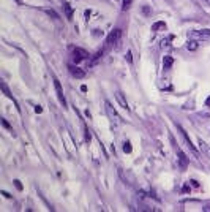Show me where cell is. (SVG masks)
I'll return each mask as SVG.
<instances>
[{"label": "cell", "instance_id": "44dd1931", "mask_svg": "<svg viewBox=\"0 0 210 212\" xmlns=\"http://www.w3.org/2000/svg\"><path fill=\"white\" fill-rule=\"evenodd\" d=\"M14 185H16V188H18V190H22V184L19 182V180H14Z\"/></svg>", "mask_w": 210, "mask_h": 212}, {"label": "cell", "instance_id": "ac0fdd59", "mask_svg": "<svg viewBox=\"0 0 210 212\" xmlns=\"http://www.w3.org/2000/svg\"><path fill=\"white\" fill-rule=\"evenodd\" d=\"M187 48H188V49H191V51H194V49L198 48V45H196V41H189L188 45H187Z\"/></svg>", "mask_w": 210, "mask_h": 212}, {"label": "cell", "instance_id": "30bf717a", "mask_svg": "<svg viewBox=\"0 0 210 212\" xmlns=\"http://www.w3.org/2000/svg\"><path fill=\"white\" fill-rule=\"evenodd\" d=\"M175 149H177V154H179V161H180V166L185 169V168L188 166V158H187V155H185V154L182 152L179 147H175Z\"/></svg>", "mask_w": 210, "mask_h": 212}, {"label": "cell", "instance_id": "9a60e30c", "mask_svg": "<svg viewBox=\"0 0 210 212\" xmlns=\"http://www.w3.org/2000/svg\"><path fill=\"white\" fill-rule=\"evenodd\" d=\"M2 90H3V92H5V95L8 97V98H11L13 102H14V98H13V95H11V93H10V90H8V87H6V84H5V82H2ZM14 103H16V102H14Z\"/></svg>", "mask_w": 210, "mask_h": 212}, {"label": "cell", "instance_id": "277c9868", "mask_svg": "<svg viewBox=\"0 0 210 212\" xmlns=\"http://www.w3.org/2000/svg\"><path fill=\"white\" fill-rule=\"evenodd\" d=\"M90 57V54L86 51V49H82V48H73V59H74V62L76 63H79L81 60H84V59H89Z\"/></svg>", "mask_w": 210, "mask_h": 212}, {"label": "cell", "instance_id": "7402d4cb", "mask_svg": "<svg viewBox=\"0 0 210 212\" xmlns=\"http://www.w3.org/2000/svg\"><path fill=\"white\" fill-rule=\"evenodd\" d=\"M86 141H90V132L86 128Z\"/></svg>", "mask_w": 210, "mask_h": 212}, {"label": "cell", "instance_id": "7a4b0ae2", "mask_svg": "<svg viewBox=\"0 0 210 212\" xmlns=\"http://www.w3.org/2000/svg\"><path fill=\"white\" fill-rule=\"evenodd\" d=\"M189 38H194V40H202V41H210V29L193 30V32L189 33Z\"/></svg>", "mask_w": 210, "mask_h": 212}, {"label": "cell", "instance_id": "cb8c5ba5", "mask_svg": "<svg viewBox=\"0 0 210 212\" xmlns=\"http://www.w3.org/2000/svg\"><path fill=\"white\" fill-rule=\"evenodd\" d=\"M127 59H128V62H131V52L127 54Z\"/></svg>", "mask_w": 210, "mask_h": 212}, {"label": "cell", "instance_id": "ba28073f", "mask_svg": "<svg viewBox=\"0 0 210 212\" xmlns=\"http://www.w3.org/2000/svg\"><path fill=\"white\" fill-rule=\"evenodd\" d=\"M198 144H199V150H201L207 158H210V146H209V144L205 143V141H202L201 138L198 139Z\"/></svg>", "mask_w": 210, "mask_h": 212}, {"label": "cell", "instance_id": "6da1fadb", "mask_svg": "<svg viewBox=\"0 0 210 212\" xmlns=\"http://www.w3.org/2000/svg\"><path fill=\"white\" fill-rule=\"evenodd\" d=\"M120 38H122V29H114L112 32L107 35L106 49H111V48H114V46H117L118 41H120Z\"/></svg>", "mask_w": 210, "mask_h": 212}, {"label": "cell", "instance_id": "52a82bcc", "mask_svg": "<svg viewBox=\"0 0 210 212\" xmlns=\"http://www.w3.org/2000/svg\"><path fill=\"white\" fill-rule=\"evenodd\" d=\"M68 70H70L71 76H74V78H77V79H82L84 76H86V71L81 70V68H77V67L73 65V63H70V65H68Z\"/></svg>", "mask_w": 210, "mask_h": 212}, {"label": "cell", "instance_id": "ffe728a7", "mask_svg": "<svg viewBox=\"0 0 210 212\" xmlns=\"http://www.w3.org/2000/svg\"><path fill=\"white\" fill-rule=\"evenodd\" d=\"M2 125H3V127H5V128H6V130H10V132H11V127H10V123H8V122H6V120H5V119H2Z\"/></svg>", "mask_w": 210, "mask_h": 212}, {"label": "cell", "instance_id": "603a6c76", "mask_svg": "<svg viewBox=\"0 0 210 212\" xmlns=\"http://www.w3.org/2000/svg\"><path fill=\"white\" fill-rule=\"evenodd\" d=\"M2 195H3L5 198H11V195H10V193H6V191H2Z\"/></svg>", "mask_w": 210, "mask_h": 212}, {"label": "cell", "instance_id": "9c48e42d", "mask_svg": "<svg viewBox=\"0 0 210 212\" xmlns=\"http://www.w3.org/2000/svg\"><path fill=\"white\" fill-rule=\"evenodd\" d=\"M116 98H117V102L120 103V106L123 108V109H130V106H128V102H127V98L123 97V93L122 92H116Z\"/></svg>", "mask_w": 210, "mask_h": 212}, {"label": "cell", "instance_id": "3957f363", "mask_svg": "<svg viewBox=\"0 0 210 212\" xmlns=\"http://www.w3.org/2000/svg\"><path fill=\"white\" fill-rule=\"evenodd\" d=\"M104 108H106V113H107V116H109L111 122H112L114 125H117V123L120 122V117H118L117 111L114 109L112 106H111V103H109V102H104Z\"/></svg>", "mask_w": 210, "mask_h": 212}, {"label": "cell", "instance_id": "5b68a950", "mask_svg": "<svg viewBox=\"0 0 210 212\" xmlns=\"http://www.w3.org/2000/svg\"><path fill=\"white\" fill-rule=\"evenodd\" d=\"M177 128H179V132L182 133V136H183V139H185V143H187V146L189 147V150H191V152L194 154V157H198L199 154H198V150H196V147L193 146V143H191V139H189V136H188V134H187V132H185V130L182 128V127L179 125V123H177Z\"/></svg>", "mask_w": 210, "mask_h": 212}, {"label": "cell", "instance_id": "d4e9b609", "mask_svg": "<svg viewBox=\"0 0 210 212\" xmlns=\"http://www.w3.org/2000/svg\"><path fill=\"white\" fill-rule=\"evenodd\" d=\"M205 103H207V105H210V97H209V98H207V102H205Z\"/></svg>", "mask_w": 210, "mask_h": 212}, {"label": "cell", "instance_id": "4fadbf2b", "mask_svg": "<svg viewBox=\"0 0 210 212\" xmlns=\"http://www.w3.org/2000/svg\"><path fill=\"white\" fill-rule=\"evenodd\" d=\"M166 29V24L163 21H158V22H155L153 25H152V30H153V32H158V30H164Z\"/></svg>", "mask_w": 210, "mask_h": 212}, {"label": "cell", "instance_id": "8fae6325", "mask_svg": "<svg viewBox=\"0 0 210 212\" xmlns=\"http://www.w3.org/2000/svg\"><path fill=\"white\" fill-rule=\"evenodd\" d=\"M62 8H63V13H65V18H66V19H71V18H73V8H71V5H70L68 2H63Z\"/></svg>", "mask_w": 210, "mask_h": 212}, {"label": "cell", "instance_id": "7c38bea8", "mask_svg": "<svg viewBox=\"0 0 210 212\" xmlns=\"http://www.w3.org/2000/svg\"><path fill=\"white\" fill-rule=\"evenodd\" d=\"M172 63H174V59H172L171 56H164V59H163V68L164 70H169L172 67Z\"/></svg>", "mask_w": 210, "mask_h": 212}, {"label": "cell", "instance_id": "d6986e66", "mask_svg": "<svg viewBox=\"0 0 210 212\" xmlns=\"http://www.w3.org/2000/svg\"><path fill=\"white\" fill-rule=\"evenodd\" d=\"M142 13H144L145 16H148L152 11H150V8H148V6H142Z\"/></svg>", "mask_w": 210, "mask_h": 212}, {"label": "cell", "instance_id": "8992f818", "mask_svg": "<svg viewBox=\"0 0 210 212\" xmlns=\"http://www.w3.org/2000/svg\"><path fill=\"white\" fill-rule=\"evenodd\" d=\"M54 87H55V92H57V97H59V102L65 106L66 105V100H65V95H63L62 84H60V81L57 79V78H54Z\"/></svg>", "mask_w": 210, "mask_h": 212}, {"label": "cell", "instance_id": "5bb4252c", "mask_svg": "<svg viewBox=\"0 0 210 212\" xmlns=\"http://www.w3.org/2000/svg\"><path fill=\"white\" fill-rule=\"evenodd\" d=\"M41 11L46 13L47 16H51V18H54V19H59V14H57V13L54 11L52 8H41Z\"/></svg>", "mask_w": 210, "mask_h": 212}, {"label": "cell", "instance_id": "2e32d148", "mask_svg": "<svg viewBox=\"0 0 210 212\" xmlns=\"http://www.w3.org/2000/svg\"><path fill=\"white\" fill-rule=\"evenodd\" d=\"M123 152H125V154H130V152H131V144H130V141H125V143H123Z\"/></svg>", "mask_w": 210, "mask_h": 212}, {"label": "cell", "instance_id": "e0dca14e", "mask_svg": "<svg viewBox=\"0 0 210 212\" xmlns=\"http://www.w3.org/2000/svg\"><path fill=\"white\" fill-rule=\"evenodd\" d=\"M131 2H133V0H123V6H122V10H123V11H127V10L131 6Z\"/></svg>", "mask_w": 210, "mask_h": 212}]
</instances>
